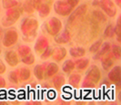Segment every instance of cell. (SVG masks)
Returning a JSON list of instances; mask_svg holds the SVG:
<instances>
[{
	"label": "cell",
	"mask_w": 121,
	"mask_h": 105,
	"mask_svg": "<svg viewBox=\"0 0 121 105\" xmlns=\"http://www.w3.org/2000/svg\"><path fill=\"white\" fill-rule=\"evenodd\" d=\"M20 29L24 35L25 41H29V38H30L31 42L36 36L37 29H38V21L36 18L25 17L21 22Z\"/></svg>",
	"instance_id": "6da1fadb"
},
{
	"label": "cell",
	"mask_w": 121,
	"mask_h": 105,
	"mask_svg": "<svg viewBox=\"0 0 121 105\" xmlns=\"http://www.w3.org/2000/svg\"><path fill=\"white\" fill-rule=\"evenodd\" d=\"M92 6L94 7L100 8L106 14V16L109 17H115L117 13L115 3L111 0H94L92 2Z\"/></svg>",
	"instance_id": "7a4b0ae2"
},
{
	"label": "cell",
	"mask_w": 121,
	"mask_h": 105,
	"mask_svg": "<svg viewBox=\"0 0 121 105\" xmlns=\"http://www.w3.org/2000/svg\"><path fill=\"white\" fill-rule=\"evenodd\" d=\"M22 11H23L22 8H18V6L17 7H13V8H10V9H7L5 16L2 19V25L5 26V27L12 26L19 19Z\"/></svg>",
	"instance_id": "3957f363"
},
{
	"label": "cell",
	"mask_w": 121,
	"mask_h": 105,
	"mask_svg": "<svg viewBox=\"0 0 121 105\" xmlns=\"http://www.w3.org/2000/svg\"><path fill=\"white\" fill-rule=\"evenodd\" d=\"M44 27H45V30L47 31V33L49 35L55 36L62 30L63 25H62V22L57 17L53 16V17H50L48 20H47L45 22Z\"/></svg>",
	"instance_id": "277c9868"
},
{
	"label": "cell",
	"mask_w": 121,
	"mask_h": 105,
	"mask_svg": "<svg viewBox=\"0 0 121 105\" xmlns=\"http://www.w3.org/2000/svg\"><path fill=\"white\" fill-rule=\"evenodd\" d=\"M18 40V33L17 31L16 28L11 27V28H8L5 34H4V36H3V40H2V43L3 45L8 48V47H12L14 46Z\"/></svg>",
	"instance_id": "5b68a950"
},
{
	"label": "cell",
	"mask_w": 121,
	"mask_h": 105,
	"mask_svg": "<svg viewBox=\"0 0 121 105\" xmlns=\"http://www.w3.org/2000/svg\"><path fill=\"white\" fill-rule=\"evenodd\" d=\"M71 6L67 4L66 1H62V0H58L54 4V11L56 14H57L58 16H69L71 12L73 11Z\"/></svg>",
	"instance_id": "8992f818"
},
{
	"label": "cell",
	"mask_w": 121,
	"mask_h": 105,
	"mask_svg": "<svg viewBox=\"0 0 121 105\" xmlns=\"http://www.w3.org/2000/svg\"><path fill=\"white\" fill-rule=\"evenodd\" d=\"M108 80L115 84L117 88H119L121 84V67L119 65H116L110 69L108 74Z\"/></svg>",
	"instance_id": "52a82bcc"
},
{
	"label": "cell",
	"mask_w": 121,
	"mask_h": 105,
	"mask_svg": "<svg viewBox=\"0 0 121 105\" xmlns=\"http://www.w3.org/2000/svg\"><path fill=\"white\" fill-rule=\"evenodd\" d=\"M85 78L92 81L94 83L97 84V82L100 81V79H101V72H100V70H99V68L97 67V65L93 64L87 70Z\"/></svg>",
	"instance_id": "ba28073f"
},
{
	"label": "cell",
	"mask_w": 121,
	"mask_h": 105,
	"mask_svg": "<svg viewBox=\"0 0 121 105\" xmlns=\"http://www.w3.org/2000/svg\"><path fill=\"white\" fill-rule=\"evenodd\" d=\"M87 12V6L86 5H81V6H79L75 11H72L71 14L69 15L70 16L68 17V20H67V24L68 25H70V24H72L74 21H76L77 19H78L79 17H81V16H85L86 13Z\"/></svg>",
	"instance_id": "9c48e42d"
},
{
	"label": "cell",
	"mask_w": 121,
	"mask_h": 105,
	"mask_svg": "<svg viewBox=\"0 0 121 105\" xmlns=\"http://www.w3.org/2000/svg\"><path fill=\"white\" fill-rule=\"evenodd\" d=\"M5 60L7 62V64L12 67L17 66V64L20 62L17 53H16L13 50H8L5 53Z\"/></svg>",
	"instance_id": "30bf717a"
},
{
	"label": "cell",
	"mask_w": 121,
	"mask_h": 105,
	"mask_svg": "<svg viewBox=\"0 0 121 105\" xmlns=\"http://www.w3.org/2000/svg\"><path fill=\"white\" fill-rule=\"evenodd\" d=\"M49 45L48 43V38L44 35H40V36L37 38L36 43H35V47H34V50L37 54H41L43 53V51L46 49L48 46Z\"/></svg>",
	"instance_id": "8fae6325"
},
{
	"label": "cell",
	"mask_w": 121,
	"mask_h": 105,
	"mask_svg": "<svg viewBox=\"0 0 121 105\" xmlns=\"http://www.w3.org/2000/svg\"><path fill=\"white\" fill-rule=\"evenodd\" d=\"M59 71V66L56 62H49L47 64V67L44 68V79H49L53 77L54 75L58 73Z\"/></svg>",
	"instance_id": "7c38bea8"
},
{
	"label": "cell",
	"mask_w": 121,
	"mask_h": 105,
	"mask_svg": "<svg viewBox=\"0 0 121 105\" xmlns=\"http://www.w3.org/2000/svg\"><path fill=\"white\" fill-rule=\"evenodd\" d=\"M110 49H111V44L108 42H105V43H102L100 48L98 49L97 53L95 54L94 55V60L95 61H97V60H100L103 56H105L106 54H108L109 52H110Z\"/></svg>",
	"instance_id": "4fadbf2b"
},
{
	"label": "cell",
	"mask_w": 121,
	"mask_h": 105,
	"mask_svg": "<svg viewBox=\"0 0 121 105\" xmlns=\"http://www.w3.org/2000/svg\"><path fill=\"white\" fill-rule=\"evenodd\" d=\"M100 60H101V66H102L104 71H106V72H108L109 70L114 66L115 59L112 57V55L109 53L105 56H103Z\"/></svg>",
	"instance_id": "5bb4252c"
},
{
	"label": "cell",
	"mask_w": 121,
	"mask_h": 105,
	"mask_svg": "<svg viewBox=\"0 0 121 105\" xmlns=\"http://www.w3.org/2000/svg\"><path fill=\"white\" fill-rule=\"evenodd\" d=\"M70 33L69 31L66 29L63 32H59L56 35L54 36V41L58 44H63V43H67L70 41Z\"/></svg>",
	"instance_id": "9a60e30c"
},
{
	"label": "cell",
	"mask_w": 121,
	"mask_h": 105,
	"mask_svg": "<svg viewBox=\"0 0 121 105\" xmlns=\"http://www.w3.org/2000/svg\"><path fill=\"white\" fill-rule=\"evenodd\" d=\"M67 49L65 47H56L55 49H53V53H52V58L53 60H55L56 62H61L66 56H67Z\"/></svg>",
	"instance_id": "2e32d148"
},
{
	"label": "cell",
	"mask_w": 121,
	"mask_h": 105,
	"mask_svg": "<svg viewBox=\"0 0 121 105\" xmlns=\"http://www.w3.org/2000/svg\"><path fill=\"white\" fill-rule=\"evenodd\" d=\"M91 16H92V17L93 19L97 22L98 24H105L107 21H108V17H107V16H106V14L103 12V11H100V10H98V9H95V10H93L92 13H91Z\"/></svg>",
	"instance_id": "e0dca14e"
},
{
	"label": "cell",
	"mask_w": 121,
	"mask_h": 105,
	"mask_svg": "<svg viewBox=\"0 0 121 105\" xmlns=\"http://www.w3.org/2000/svg\"><path fill=\"white\" fill-rule=\"evenodd\" d=\"M89 65V59L87 58H78V60L75 62V69H78V71H85Z\"/></svg>",
	"instance_id": "ac0fdd59"
},
{
	"label": "cell",
	"mask_w": 121,
	"mask_h": 105,
	"mask_svg": "<svg viewBox=\"0 0 121 105\" xmlns=\"http://www.w3.org/2000/svg\"><path fill=\"white\" fill-rule=\"evenodd\" d=\"M17 73H18V78H19V81L25 82V81H27L30 79L31 71L29 68H27V67L20 68L17 71Z\"/></svg>",
	"instance_id": "d6986e66"
},
{
	"label": "cell",
	"mask_w": 121,
	"mask_h": 105,
	"mask_svg": "<svg viewBox=\"0 0 121 105\" xmlns=\"http://www.w3.org/2000/svg\"><path fill=\"white\" fill-rule=\"evenodd\" d=\"M81 82V75L78 73H74V74L69 75L68 78V84L73 88H78L79 85V82Z\"/></svg>",
	"instance_id": "ffe728a7"
},
{
	"label": "cell",
	"mask_w": 121,
	"mask_h": 105,
	"mask_svg": "<svg viewBox=\"0 0 121 105\" xmlns=\"http://www.w3.org/2000/svg\"><path fill=\"white\" fill-rule=\"evenodd\" d=\"M69 54L73 58H80L86 54V49L83 47H72L69 49Z\"/></svg>",
	"instance_id": "44dd1931"
},
{
	"label": "cell",
	"mask_w": 121,
	"mask_h": 105,
	"mask_svg": "<svg viewBox=\"0 0 121 105\" xmlns=\"http://www.w3.org/2000/svg\"><path fill=\"white\" fill-rule=\"evenodd\" d=\"M75 62L73 60H66L62 65V71L67 74H70L75 70Z\"/></svg>",
	"instance_id": "7402d4cb"
},
{
	"label": "cell",
	"mask_w": 121,
	"mask_h": 105,
	"mask_svg": "<svg viewBox=\"0 0 121 105\" xmlns=\"http://www.w3.org/2000/svg\"><path fill=\"white\" fill-rule=\"evenodd\" d=\"M65 83H66L65 77L61 74H57V75L56 74V76L53 78V84H54L55 88L56 90H60L61 88L65 85Z\"/></svg>",
	"instance_id": "603a6c76"
},
{
	"label": "cell",
	"mask_w": 121,
	"mask_h": 105,
	"mask_svg": "<svg viewBox=\"0 0 121 105\" xmlns=\"http://www.w3.org/2000/svg\"><path fill=\"white\" fill-rule=\"evenodd\" d=\"M22 10L25 13L31 15L36 11L35 9V6H34V3H33V0H26L25 1L24 4L22 5Z\"/></svg>",
	"instance_id": "cb8c5ba5"
},
{
	"label": "cell",
	"mask_w": 121,
	"mask_h": 105,
	"mask_svg": "<svg viewBox=\"0 0 121 105\" xmlns=\"http://www.w3.org/2000/svg\"><path fill=\"white\" fill-rule=\"evenodd\" d=\"M37 11H38V14H39L40 17H46L51 12L50 6H49L48 4H47V3H42L41 6H39V8L37 9Z\"/></svg>",
	"instance_id": "d4e9b609"
},
{
	"label": "cell",
	"mask_w": 121,
	"mask_h": 105,
	"mask_svg": "<svg viewBox=\"0 0 121 105\" xmlns=\"http://www.w3.org/2000/svg\"><path fill=\"white\" fill-rule=\"evenodd\" d=\"M109 54L112 55V57L115 59V60H119L121 58V48L119 45L117 44H113L111 45V49Z\"/></svg>",
	"instance_id": "484cf974"
},
{
	"label": "cell",
	"mask_w": 121,
	"mask_h": 105,
	"mask_svg": "<svg viewBox=\"0 0 121 105\" xmlns=\"http://www.w3.org/2000/svg\"><path fill=\"white\" fill-rule=\"evenodd\" d=\"M34 75L38 81L44 80V65L36 64L34 68Z\"/></svg>",
	"instance_id": "4316f807"
},
{
	"label": "cell",
	"mask_w": 121,
	"mask_h": 105,
	"mask_svg": "<svg viewBox=\"0 0 121 105\" xmlns=\"http://www.w3.org/2000/svg\"><path fill=\"white\" fill-rule=\"evenodd\" d=\"M2 5L5 9H10L13 7H17L20 6V3L17 2V0H2Z\"/></svg>",
	"instance_id": "83f0119b"
},
{
	"label": "cell",
	"mask_w": 121,
	"mask_h": 105,
	"mask_svg": "<svg viewBox=\"0 0 121 105\" xmlns=\"http://www.w3.org/2000/svg\"><path fill=\"white\" fill-rule=\"evenodd\" d=\"M31 53V48L28 45H21L17 49V54L19 57H24V56L29 54Z\"/></svg>",
	"instance_id": "f1b7e54d"
},
{
	"label": "cell",
	"mask_w": 121,
	"mask_h": 105,
	"mask_svg": "<svg viewBox=\"0 0 121 105\" xmlns=\"http://www.w3.org/2000/svg\"><path fill=\"white\" fill-rule=\"evenodd\" d=\"M104 37L105 38H113L115 36V31H114V26L112 24H109L107 25V27L105 28L104 31Z\"/></svg>",
	"instance_id": "f546056e"
},
{
	"label": "cell",
	"mask_w": 121,
	"mask_h": 105,
	"mask_svg": "<svg viewBox=\"0 0 121 105\" xmlns=\"http://www.w3.org/2000/svg\"><path fill=\"white\" fill-rule=\"evenodd\" d=\"M35 61H36L35 56H34V54H32V53L21 58V62L26 65H32L35 62Z\"/></svg>",
	"instance_id": "4dcf8cb0"
},
{
	"label": "cell",
	"mask_w": 121,
	"mask_h": 105,
	"mask_svg": "<svg viewBox=\"0 0 121 105\" xmlns=\"http://www.w3.org/2000/svg\"><path fill=\"white\" fill-rule=\"evenodd\" d=\"M8 80L11 83L17 84L19 82V78H18V73L17 71H11L8 74Z\"/></svg>",
	"instance_id": "1f68e13d"
},
{
	"label": "cell",
	"mask_w": 121,
	"mask_h": 105,
	"mask_svg": "<svg viewBox=\"0 0 121 105\" xmlns=\"http://www.w3.org/2000/svg\"><path fill=\"white\" fill-rule=\"evenodd\" d=\"M102 43H103L102 39H99V40L96 41L95 43H93L90 45V47H89V52H90L91 54H96L97 51H98V49L100 48Z\"/></svg>",
	"instance_id": "d6a6232c"
},
{
	"label": "cell",
	"mask_w": 121,
	"mask_h": 105,
	"mask_svg": "<svg viewBox=\"0 0 121 105\" xmlns=\"http://www.w3.org/2000/svg\"><path fill=\"white\" fill-rule=\"evenodd\" d=\"M52 53H53V48L48 45L46 49L43 51V53L39 56H40V58L43 59V60H47V59H48L49 57L52 55Z\"/></svg>",
	"instance_id": "836d02e7"
},
{
	"label": "cell",
	"mask_w": 121,
	"mask_h": 105,
	"mask_svg": "<svg viewBox=\"0 0 121 105\" xmlns=\"http://www.w3.org/2000/svg\"><path fill=\"white\" fill-rule=\"evenodd\" d=\"M114 31H115V35H117V42H120V33H121V24H120V16L118 17L116 26H114Z\"/></svg>",
	"instance_id": "e575fe53"
},
{
	"label": "cell",
	"mask_w": 121,
	"mask_h": 105,
	"mask_svg": "<svg viewBox=\"0 0 121 105\" xmlns=\"http://www.w3.org/2000/svg\"><path fill=\"white\" fill-rule=\"evenodd\" d=\"M96 87V83H94L92 81L88 80L85 78L83 82H82V88H86V89H93Z\"/></svg>",
	"instance_id": "d590c367"
},
{
	"label": "cell",
	"mask_w": 121,
	"mask_h": 105,
	"mask_svg": "<svg viewBox=\"0 0 121 105\" xmlns=\"http://www.w3.org/2000/svg\"><path fill=\"white\" fill-rule=\"evenodd\" d=\"M67 4L71 6L72 8H75L77 7L78 5L79 4V0H67Z\"/></svg>",
	"instance_id": "8d00e7d4"
},
{
	"label": "cell",
	"mask_w": 121,
	"mask_h": 105,
	"mask_svg": "<svg viewBox=\"0 0 121 105\" xmlns=\"http://www.w3.org/2000/svg\"><path fill=\"white\" fill-rule=\"evenodd\" d=\"M33 3H34L35 9L37 11V9L39 8V6H41V4L43 3V0H33Z\"/></svg>",
	"instance_id": "74e56055"
},
{
	"label": "cell",
	"mask_w": 121,
	"mask_h": 105,
	"mask_svg": "<svg viewBox=\"0 0 121 105\" xmlns=\"http://www.w3.org/2000/svg\"><path fill=\"white\" fill-rule=\"evenodd\" d=\"M6 70V67L5 63L2 62V60H0V74H3Z\"/></svg>",
	"instance_id": "f35d334b"
},
{
	"label": "cell",
	"mask_w": 121,
	"mask_h": 105,
	"mask_svg": "<svg viewBox=\"0 0 121 105\" xmlns=\"http://www.w3.org/2000/svg\"><path fill=\"white\" fill-rule=\"evenodd\" d=\"M5 86H6V81L0 76V88H4Z\"/></svg>",
	"instance_id": "ab89813d"
},
{
	"label": "cell",
	"mask_w": 121,
	"mask_h": 105,
	"mask_svg": "<svg viewBox=\"0 0 121 105\" xmlns=\"http://www.w3.org/2000/svg\"><path fill=\"white\" fill-rule=\"evenodd\" d=\"M115 2L117 3V5L118 6H120V2H121V0H115Z\"/></svg>",
	"instance_id": "60d3db41"
},
{
	"label": "cell",
	"mask_w": 121,
	"mask_h": 105,
	"mask_svg": "<svg viewBox=\"0 0 121 105\" xmlns=\"http://www.w3.org/2000/svg\"><path fill=\"white\" fill-rule=\"evenodd\" d=\"M0 38H1V29H0Z\"/></svg>",
	"instance_id": "b9f144b4"
},
{
	"label": "cell",
	"mask_w": 121,
	"mask_h": 105,
	"mask_svg": "<svg viewBox=\"0 0 121 105\" xmlns=\"http://www.w3.org/2000/svg\"><path fill=\"white\" fill-rule=\"evenodd\" d=\"M0 54H1V49H0Z\"/></svg>",
	"instance_id": "7bdbcfd3"
},
{
	"label": "cell",
	"mask_w": 121,
	"mask_h": 105,
	"mask_svg": "<svg viewBox=\"0 0 121 105\" xmlns=\"http://www.w3.org/2000/svg\"><path fill=\"white\" fill-rule=\"evenodd\" d=\"M0 12H1V8H0Z\"/></svg>",
	"instance_id": "ee69618b"
},
{
	"label": "cell",
	"mask_w": 121,
	"mask_h": 105,
	"mask_svg": "<svg viewBox=\"0 0 121 105\" xmlns=\"http://www.w3.org/2000/svg\"><path fill=\"white\" fill-rule=\"evenodd\" d=\"M48 1H51V0H48Z\"/></svg>",
	"instance_id": "f6af8a7d"
}]
</instances>
